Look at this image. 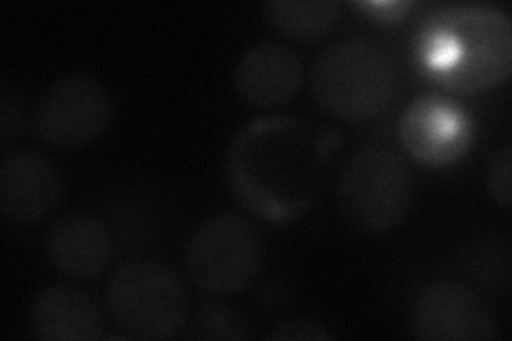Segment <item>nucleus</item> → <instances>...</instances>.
I'll return each mask as SVG.
<instances>
[{"instance_id": "nucleus-12", "label": "nucleus", "mask_w": 512, "mask_h": 341, "mask_svg": "<svg viewBox=\"0 0 512 341\" xmlns=\"http://www.w3.org/2000/svg\"><path fill=\"white\" fill-rule=\"evenodd\" d=\"M47 256L67 278L92 280L109 267L114 241L99 218L86 211H69L47 233Z\"/></svg>"}, {"instance_id": "nucleus-10", "label": "nucleus", "mask_w": 512, "mask_h": 341, "mask_svg": "<svg viewBox=\"0 0 512 341\" xmlns=\"http://www.w3.org/2000/svg\"><path fill=\"white\" fill-rule=\"evenodd\" d=\"M303 62L280 43H256L235 67V90L250 107L274 109L291 103L303 86Z\"/></svg>"}, {"instance_id": "nucleus-4", "label": "nucleus", "mask_w": 512, "mask_h": 341, "mask_svg": "<svg viewBox=\"0 0 512 341\" xmlns=\"http://www.w3.org/2000/svg\"><path fill=\"white\" fill-rule=\"evenodd\" d=\"M105 307L122 337L167 339L186 324L188 292L171 267L139 258L111 275Z\"/></svg>"}, {"instance_id": "nucleus-7", "label": "nucleus", "mask_w": 512, "mask_h": 341, "mask_svg": "<svg viewBox=\"0 0 512 341\" xmlns=\"http://www.w3.org/2000/svg\"><path fill=\"white\" fill-rule=\"evenodd\" d=\"M114 101L99 77L69 73L43 90L32 126L41 141L62 150L86 148L111 122Z\"/></svg>"}, {"instance_id": "nucleus-13", "label": "nucleus", "mask_w": 512, "mask_h": 341, "mask_svg": "<svg viewBox=\"0 0 512 341\" xmlns=\"http://www.w3.org/2000/svg\"><path fill=\"white\" fill-rule=\"evenodd\" d=\"M30 329L43 341H94L103 335V316L86 292L52 286L32 301Z\"/></svg>"}, {"instance_id": "nucleus-1", "label": "nucleus", "mask_w": 512, "mask_h": 341, "mask_svg": "<svg viewBox=\"0 0 512 341\" xmlns=\"http://www.w3.org/2000/svg\"><path fill=\"white\" fill-rule=\"evenodd\" d=\"M331 169L325 135L295 118H261L239 131L227 154L235 194L267 220H293L323 194Z\"/></svg>"}, {"instance_id": "nucleus-8", "label": "nucleus", "mask_w": 512, "mask_h": 341, "mask_svg": "<svg viewBox=\"0 0 512 341\" xmlns=\"http://www.w3.org/2000/svg\"><path fill=\"white\" fill-rule=\"evenodd\" d=\"M416 339L429 341H491L498 337L487 305L466 286L434 282L416 295L410 310Z\"/></svg>"}, {"instance_id": "nucleus-2", "label": "nucleus", "mask_w": 512, "mask_h": 341, "mask_svg": "<svg viewBox=\"0 0 512 341\" xmlns=\"http://www.w3.org/2000/svg\"><path fill=\"white\" fill-rule=\"evenodd\" d=\"M427 58L444 84L463 92L500 86L512 69V26L489 5H455L427 24Z\"/></svg>"}, {"instance_id": "nucleus-11", "label": "nucleus", "mask_w": 512, "mask_h": 341, "mask_svg": "<svg viewBox=\"0 0 512 341\" xmlns=\"http://www.w3.org/2000/svg\"><path fill=\"white\" fill-rule=\"evenodd\" d=\"M404 148L427 165H448L468 148L470 131L461 111L440 96L414 101L402 118Z\"/></svg>"}, {"instance_id": "nucleus-16", "label": "nucleus", "mask_w": 512, "mask_h": 341, "mask_svg": "<svg viewBox=\"0 0 512 341\" xmlns=\"http://www.w3.org/2000/svg\"><path fill=\"white\" fill-rule=\"evenodd\" d=\"M267 341H325V339H335V335L316 320L310 318H288L280 324H276L265 335Z\"/></svg>"}, {"instance_id": "nucleus-5", "label": "nucleus", "mask_w": 512, "mask_h": 341, "mask_svg": "<svg viewBox=\"0 0 512 341\" xmlns=\"http://www.w3.org/2000/svg\"><path fill=\"white\" fill-rule=\"evenodd\" d=\"M412 175L406 162L384 148H367L350 158L338 184L344 220L361 233H389L412 207Z\"/></svg>"}, {"instance_id": "nucleus-6", "label": "nucleus", "mask_w": 512, "mask_h": 341, "mask_svg": "<svg viewBox=\"0 0 512 341\" xmlns=\"http://www.w3.org/2000/svg\"><path fill=\"white\" fill-rule=\"evenodd\" d=\"M263 258V237L250 220L218 214L192 233L186 246V271L199 290L233 297L254 284Z\"/></svg>"}, {"instance_id": "nucleus-15", "label": "nucleus", "mask_w": 512, "mask_h": 341, "mask_svg": "<svg viewBox=\"0 0 512 341\" xmlns=\"http://www.w3.org/2000/svg\"><path fill=\"white\" fill-rule=\"evenodd\" d=\"M250 322L242 312L231 310L229 305L207 303L195 314L186 333L188 339H248Z\"/></svg>"}, {"instance_id": "nucleus-14", "label": "nucleus", "mask_w": 512, "mask_h": 341, "mask_svg": "<svg viewBox=\"0 0 512 341\" xmlns=\"http://www.w3.org/2000/svg\"><path fill=\"white\" fill-rule=\"evenodd\" d=\"M267 22L284 37L295 41H318L327 37L340 18L335 0H269L263 5Z\"/></svg>"}, {"instance_id": "nucleus-9", "label": "nucleus", "mask_w": 512, "mask_h": 341, "mask_svg": "<svg viewBox=\"0 0 512 341\" xmlns=\"http://www.w3.org/2000/svg\"><path fill=\"white\" fill-rule=\"evenodd\" d=\"M62 199V175L45 154L20 148L0 160V211L18 224L45 220Z\"/></svg>"}, {"instance_id": "nucleus-3", "label": "nucleus", "mask_w": 512, "mask_h": 341, "mask_svg": "<svg viewBox=\"0 0 512 341\" xmlns=\"http://www.w3.org/2000/svg\"><path fill=\"white\" fill-rule=\"evenodd\" d=\"M397 69L380 45L344 39L329 45L312 69L316 101L348 122L370 120L387 109L395 96Z\"/></svg>"}, {"instance_id": "nucleus-17", "label": "nucleus", "mask_w": 512, "mask_h": 341, "mask_svg": "<svg viewBox=\"0 0 512 341\" xmlns=\"http://www.w3.org/2000/svg\"><path fill=\"white\" fill-rule=\"evenodd\" d=\"M510 169H512V148L510 143H504L500 150H495L489 162V173H487V184L491 197L495 203L502 205L504 209L510 207Z\"/></svg>"}]
</instances>
